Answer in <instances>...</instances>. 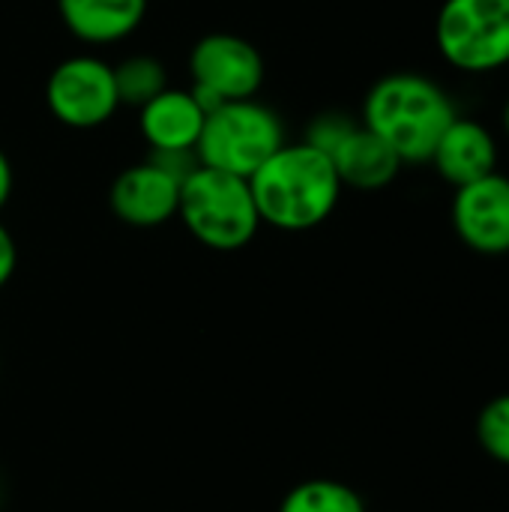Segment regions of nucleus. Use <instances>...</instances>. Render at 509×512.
<instances>
[{
	"instance_id": "nucleus-7",
	"label": "nucleus",
	"mask_w": 509,
	"mask_h": 512,
	"mask_svg": "<svg viewBox=\"0 0 509 512\" xmlns=\"http://www.w3.org/2000/svg\"><path fill=\"white\" fill-rule=\"evenodd\" d=\"M45 99L51 114L72 129H96L102 126L120 105L117 84H114V66H108L99 57H69L63 60L48 84Z\"/></svg>"
},
{
	"instance_id": "nucleus-16",
	"label": "nucleus",
	"mask_w": 509,
	"mask_h": 512,
	"mask_svg": "<svg viewBox=\"0 0 509 512\" xmlns=\"http://www.w3.org/2000/svg\"><path fill=\"white\" fill-rule=\"evenodd\" d=\"M480 447L501 465H509V393L495 396L477 417Z\"/></svg>"
},
{
	"instance_id": "nucleus-6",
	"label": "nucleus",
	"mask_w": 509,
	"mask_h": 512,
	"mask_svg": "<svg viewBox=\"0 0 509 512\" xmlns=\"http://www.w3.org/2000/svg\"><path fill=\"white\" fill-rule=\"evenodd\" d=\"M192 93L204 114L222 102L255 99L264 84V60L258 48L234 33H210L198 39L189 57Z\"/></svg>"
},
{
	"instance_id": "nucleus-8",
	"label": "nucleus",
	"mask_w": 509,
	"mask_h": 512,
	"mask_svg": "<svg viewBox=\"0 0 509 512\" xmlns=\"http://www.w3.org/2000/svg\"><path fill=\"white\" fill-rule=\"evenodd\" d=\"M453 228L459 240L480 255L509 252V177L492 171L465 183L453 195Z\"/></svg>"
},
{
	"instance_id": "nucleus-2",
	"label": "nucleus",
	"mask_w": 509,
	"mask_h": 512,
	"mask_svg": "<svg viewBox=\"0 0 509 512\" xmlns=\"http://www.w3.org/2000/svg\"><path fill=\"white\" fill-rule=\"evenodd\" d=\"M456 117V105L438 81L420 72H390L366 93L360 123L384 138L402 162H429Z\"/></svg>"
},
{
	"instance_id": "nucleus-12",
	"label": "nucleus",
	"mask_w": 509,
	"mask_h": 512,
	"mask_svg": "<svg viewBox=\"0 0 509 512\" xmlns=\"http://www.w3.org/2000/svg\"><path fill=\"white\" fill-rule=\"evenodd\" d=\"M330 159L342 186H351L360 192H378L390 186L405 165L396 156V150L363 123H357V129L330 153Z\"/></svg>"
},
{
	"instance_id": "nucleus-14",
	"label": "nucleus",
	"mask_w": 509,
	"mask_h": 512,
	"mask_svg": "<svg viewBox=\"0 0 509 512\" xmlns=\"http://www.w3.org/2000/svg\"><path fill=\"white\" fill-rule=\"evenodd\" d=\"M114 84H117L120 105L144 108L150 99H156L162 90H168V75L156 57L135 54V57H126L123 63L114 66Z\"/></svg>"
},
{
	"instance_id": "nucleus-1",
	"label": "nucleus",
	"mask_w": 509,
	"mask_h": 512,
	"mask_svg": "<svg viewBox=\"0 0 509 512\" xmlns=\"http://www.w3.org/2000/svg\"><path fill=\"white\" fill-rule=\"evenodd\" d=\"M261 222L279 231H309L327 222L342 198L333 159L312 144H282L249 177Z\"/></svg>"
},
{
	"instance_id": "nucleus-4",
	"label": "nucleus",
	"mask_w": 509,
	"mask_h": 512,
	"mask_svg": "<svg viewBox=\"0 0 509 512\" xmlns=\"http://www.w3.org/2000/svg\"><path fill=\"white\" fill-rule=\"evenodd\" d=\"M282 144L288 141L279 114L255 99H237L207 114L195 150L201 165L249 180Z\"/></svg>"
},
{
	"instance_id": "nucleus-9",
	"label": "nucleus",
	"mask_w": 509,
	"mask_h": 512,
	"mask_svg": "<svg viewBox=\"0 0 509 512\" xmlns=\"http://www.w3.org/2000/svg\"><path fill=\"white\" fill-rule=\"evenodd\" d=\"M180 183L150 162L132 165L117 174L111 186V210L120 222L135 228H156L177 216Z\"/></svg>"
},
{
	"instance_id": "nucleus-13",
	"label": "nucleus",
	"mask_w": 509,
	"mask_h": 512,
	"mask_svg": "<svg viewBox=\"0 0 509 512\" xmlns=\"http://www.w3.org/2000/svg\"><path fill=\"white\" fill-rule=\"evenodd\" d=\"M57 6L66 30L90 45L126 39L147 15V0H60Z\"/></svg>"
},
{
	"instance_id": "nucleus-17",
	"label": "nucleus",
	"mask_w": 509,
	"mask_h": 512,
	"mask_svg": "<svg viewBox=\"0 0 509 512\" xmlns=\"http://www.w3.org/2000/svg\"><path fill=\"white\" fill-rule=\"evenodd\" d=\"M357 123L360 120H354L351 114H345V111H324V114H318L309 126H306V144H312L315 150H321V153H333L354 129H357Z\"/></svg>"
},
{
	"instance_id": "nucleus-19",
	"label": "nucleus",
	"mask_w": 509,
	"mask_h": 512,
	"mask_svg": "<svg viewBox=\"0 0 509 512\" xmlns=\"http://www.w3.org/2000/svg\"><path fill=\"white\" fill-rule=\"evenodd\" d=\"M15 261H18V252H15V240L12 234L3 228L0 222V288L9 282V276L15 273Z\"/></svg>"
},
{
	"instance_id": "nucleus-10",
	"label": "nucleus",
	"mask_w": 509,
	"mask_h": 512,
	"mask_svg": "<svg viewBox=\"0 0 509 512\" xmlns=\"http://www.w3.org/2000/svg\"><path fill=\"white\" fill-rule=\"evenodd\" d=\"M429 162L435 165L441 180L459 189L498 171V141L480 120L456 117L438 138Z\"/></svg>"
},
{
	"instance_id": "nucleus-11",
	"label": "nucleus",
	"mask_w": 509,
	"mask_h": 512,
	"mask_svg": "<svg viewBox=\"0 0 509 512\" xmlns=\"http://www.w3.org/2000/svg\"><path fill=\"white\" fill-rule=\"evenodd\" d=\"M141 111V135L150 150H195L204 129V108L192 90H162Z\"/></svg>"
},
{
	"instance_id": "nucleus-5",
	"label": "nucleus",
	"mask_w": 509,
	"mask_h": 512,
	"mask_svg": "<svg viewBox=\"0 0 509 512\" xmlns=\"http://www.w3.org/2000/svg\"><path fill=\"white\" fill-rule=\"evenodd\" d=\"M435 45L453 69L471 75L509 66V0H444Z\"/></svg>"
},
{
	"instance_id": "nucleus-18",
	"label": "nucleus",
	"mask_w": 509,
	"mask_h": 512,
	"mask_svg": "<svg viewBox=\"0 0 509 512\" xmlns=\"http://www.w3.org/2000/svg\"><path fill=\"white\" fill-rule=\"evenodd\" d=\"M150 165H156L159 171H165L171 180H177L180 186L201 168L198 150H150L147 156Z\"/></svg>"
},
{
	"instance_id": "nucleus-3",
	"label": "nucleus",
	"mask_w": 509,
	"mask_h": 512,
	"mask_svg": "<svg viewBox=\"0 0 509 512\" xmlns=\"http://www.w3.org/2000/svg\"><path fill=\"white\" fill-rule=\"evenodd\" d=\"M177 216L201 246L216 252L243 249L261 225L249 180L207 165L180 186Z\"/></svg>"
},
{
	"instance_id": "nucleus-20",
	"label": "nucleus",
	"mask_w": 509,
	"mask_h": 512,
	"mask_svg": "<svg viewBox=\"0 0 509 512\" xmlns=\"http://www.w3.org/2000/svg\"><path fill=\"white\" fill-rule=\"evenodd\" d=\"M12 165H9V159H6V153L0 150V210L6 207V201H9V195H12Z\"/></svg>"
},
{
	"instance_id": "nucleus-15",
	"label": "nucleus",
	"mask_w": 509,
	"mask_h": 512,
	"mask_svg": "<svg viewBox=\"0 0 509 512\" xmlns=\"http://www.w3.org/2000/svg\"><path fill=\"white\" fill-rule=\"evenodd\" d=\"M279 512H366V504L345 483L309 480L285 495Z\"/></svg>"
},
{
	"instance_id": "nucleus-21",
	"label": "nucleus",
	"mask_w": 509,
	"mask_h": 512,
	"mask_svg": "<svg viewBox=\"0 0 509 512\" xmlns=\"http://www.w3.org/2000/svg\"><path fill=\"white\" fill-rule=\"evenodd\" d=\"M501 120H504V132H507V138H509V99H507V105H504V117H501Z\"/></svg>"
}]
</instances>
